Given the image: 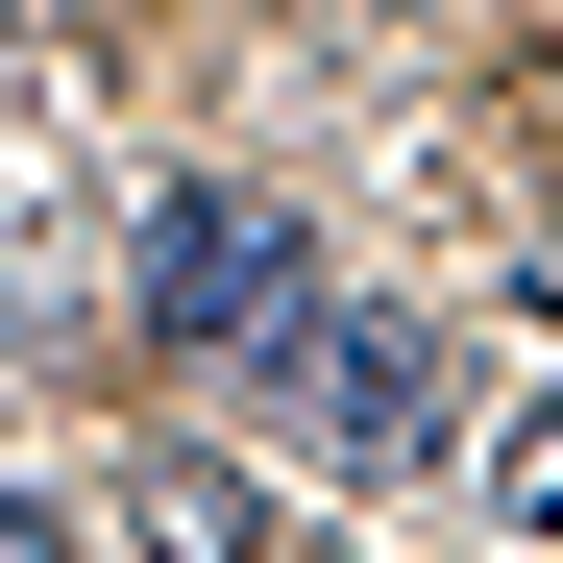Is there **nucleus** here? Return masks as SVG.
<instances>
[{"mask_svg": "<svg viewBox=\"0 0 563 563\" xmlns=\"http://www.w3.org/2000/svg\"><path fill=\"white\" fill-rule=\"evenodd\" d=\"M295 319H319V245H295V221H245V197H172V221H147V343L269 367Z\"/></svg>", "mask_w": 563, "mask_h": 563, "instance_id": "nucleus-1", "label": "nucleus"}, {"mask_svg": "<svg viewBox=\"0 0 563 563\" xmlns=\"http://www.w3.org/2000/svg\"><path fill=\"white\" fill-rule=\"evenodd\" d=\"M269 417H295L319 465H417V441H441V343L367 319V295H319L295 343H269Z\"/></svg>", "mask_w": 563, "mask_h": 563, "instance_id": "nucleus-2", "label": "nucleus"}, {"mask_svg": "<svg viewBox=\"0 0 563 563\" xmlns=\"http://www.w3.org/2000/svg\"><path fill=\"white\" fill-rule=\"evenodd\" d=\"M0 563H74V515H49V490H25V465H0Z\"/></svg>", "mask_w": 563, "mask_h": 563, "instance_id": "nucleus-3", "label": "nucleus"}]
</instances>
